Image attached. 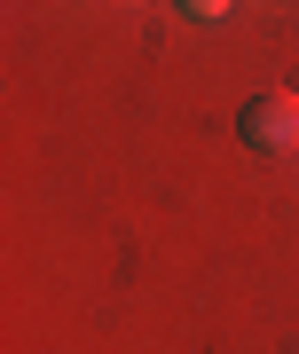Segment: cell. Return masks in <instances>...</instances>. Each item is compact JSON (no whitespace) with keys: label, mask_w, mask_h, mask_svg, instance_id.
<instances>
[{"label":"cell","mask_w":299,"mask_h":354,"mask_svg":"<svg viewBox=\"0 0 299 354\" xmlns=\"http://www.w3.org/2000/svg\"><path fill=\"white\" fill-rule=\"evenodd\" d=\"M244 142H252V150H268V158L299 150V95H284V87L260 95V102L244 111Z\"/></svg>","instance_id":"6da1fadb"},{"label":"cell","mask_w":299,"mask_h":354,"mask_svg":"<svg viewBox=\"0 0 299 354\" xmlns=\"http://www.w3.org/2000/svg\"><path fill=\"white\" fill-rule=\"evenodd\" d=\"M189 16H197V24H212V16H228V0H181Z\"/></svg>","instance_id":"7a4b0ae2"}]
</instances>
